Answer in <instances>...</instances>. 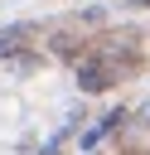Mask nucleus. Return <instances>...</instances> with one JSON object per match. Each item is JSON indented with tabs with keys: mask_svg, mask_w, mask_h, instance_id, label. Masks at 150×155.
Instances as JSON below:
<instances>
[{
	"mask_svg": "<svg viewBox=\"0 0 150 155\" xmlns=\"http://www.w3.org/2000/svg\"><path fill=\"white\" fill-rule=\"evenodd\" d=\"M77 82H82V92H106V87L116 82V68L102 63V58H92V63L77 68Z\"/></svg>",
	"mask_w": 150,
	"mask_h": 155,
	"instance_id": "f257e3e1",
	"label": "nucleus"
}]
</instances>
